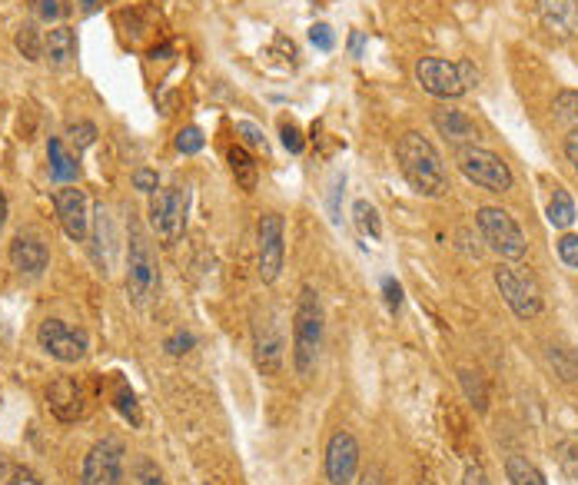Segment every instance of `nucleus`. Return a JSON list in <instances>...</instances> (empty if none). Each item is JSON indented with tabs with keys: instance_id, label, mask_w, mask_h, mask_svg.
<instances>
[{
	"instance_id": "nucleus-5",
	"label": "nucleus",
	"mask_w": 578,
	"mask_h": 485,
	"mask_svg": "<svg viewBox=\"0 0 578 485\" xmlns=\"http://www.w3.org/2000/svg\"><path fill=\"white\" fill-rule=\"evenodd\" d=\"M456 163H459V170L466 173V180H472L482 190H489V193L512 190V170L499 153L469 143V147L456 150Z\"/></svg>"
},
{
	"instance_id": "nucleus-45",
	"label": "nucleus",
	"mask_w": 578,
	"mask_h": 485,
	"mask_svg": "<svg viewBox=\"0 0 578 485\" xmlns=\"http://www.w3.org/2000/svg\"><path fill=\"white\" fill-rule=\"evenodd\" d=\"M349 50H353V54L359 57V54H363V34H359V30H356V34L353 37H349Z\"/></svg>"
},
{
	"instance_id": "nucleus-7",
	"label": "nucleus",
	"mask_w": 578,
	"mask_h": 485,
	"mask_svg": "<svg viewBox=\"0 0 578 485\" xmlns=\"http://www.w3.org/2000/svg\"><path fill=\"white\" fill-rule=\"evenodd\" d=\"M482 240L489 243V250H495L502 260H522L525 256V236L519 230V223L512 220L509 213L499 210V206H482L476 213Z\"/></svg>"
},
{
	"instance_id": "nucleus-46",
	"label": "nucleus",
	"mask_w": 578,
	"mask_h": 485,
	"mask_svg": "<svg viewBox=\"0 0 578 485\" xmlns=\"http://www.w3.org/2000/svg\"><path fill=\"white\" fill-rule=\"evenodd\" d=\"M359 485H383V479H379V472L373 469V472H366L363 482H359Z\"/></svg>"
},
{
	"instance_id": "nucleus-26",
	"label": "nucleus",
	"mask_w": 578,
	"mask_h": 485,
	"mask_svg": "<svg viewBox=\"0 0 578 485\" xmlns=\"http://www.w3.org/2000/svg\"><path fill=\"white\" fill-rule=\"evenodd\" d=\"M549 363L555 366V373H559L565 383H572V379H578V359L572 349L565 346H552L549 349Z\"/></svg>"
},
{
	"instance_id": "nucleus-1",
	"label": "nucleus",
	"mask_w": 578,
	"mask_h": 485,
	"mask_svg": "<svg viewBox=\"0 0 578 485\" xmlns=\"http://www.w3.org/2000/svg\"><path fill=\"white\" fill-rule=\"evenodd\" d=\"M396 160H399L402 177L409 180V187L416 193L432 196V200L449 193L446 163H442L439 150L432 147L426 137H419V133H402L396 143Z\"/></svg>"
},
{
	"instance_id": "nucleus-16",
	"label": "nucleus",
	"mask_w": 578,
	"mask_h": 485,
	"mask_svg": "<svg viewBox=\"0 0 578 485\" xmlns=\"http://www.w3.org/2000/svg\"><path fill=\"white\" fill-rule=\"evenodd\" d=\"M50 263L47 243L40 240L37 233H17L14 243H10V266L24 276H40Z\"/></svg>"
},
{
	"instance_id": "nucleus-11",
	"label": "nucleus",
	"mask_w": 578,
	"mask_h": 485,
	"mask_svg": "<svg viewBox=\"0 0 578 485\" xmlns=\"http://www.w3.org/2000/svg\"><path fill=\"white\" fill-rule=\"evenodd\" d=\"M253 346H256V363H260L263 373L276 376L283 369V326L276 309H266L263 316H256L253 323Z\"/></svg>"
},
{
	"instance_id": "nucleus-22",
	"label": "nucleus",
	"mask_w": 578,
	"mask_h": 485,
	"mask_svg": "<svg viewBox=\"0 0 578 485\" xmlns=\"http://www.w3.org/2000/svg\"><path fill=\"white\" fill-rule=\"evenodd\" d=\"M230 170H233V177L243 190H256V177H260V173H256V163L243 147L230 150Z\"/></svg>"
},
{
	"instance_id": "nucleus-15",
	"label": "nucleus",
	"mask_w": 578,
	"mask_h": 485,
	"mask_svg": "<svg viewBox=\"0 0 578 485\" xmlns=\"http://www.w3.org/2000/svg\"><path fill=\"white\" fill-rule=\"evenodd\" d=\"M54 206L60 216V226L70 240H84L87 226H90V213H87V193L77 187H60L54 193Z\"/></svg>"
},
{
	"instance_id": "nucleus-9",
	"label": "nucleus",
	"mask_w": 578,
	"mask_h": 485,
	"mask_svg": "<svg viewBox=\"0 0 578 485\" xmlns=\"http://www.w3.org/2000/svg\"><path fill=\"white\" fill-rule=\"evenodd\" d=\"M37 343L47 356L60 359V363H77V359L87 356V333L67 326L64 319H44L37 329Z\"/></svg>"
},
{
	"instance_id": "nucleus-14",
	"label": "nucleus",
	"mask_w": 578,
	"mask_h": 485,
	"mask_svg": "<svg viewBox=\"0 0 578 485\" xmlns=\"http://www.w3.org/2000/svg\"><path fill=\"white\" fill-rule=\"evenodd\" d=\"M47 406H50V412H54L60 422L84 419V412H87L84 386H80L77 379H70V376L54 379V383H50V389H47Z\"/></svg>"
},
{
	"instance_id": "nucleus-6",
	"label": "nucleus",
	"mask_w": 578,
	"mask_h": 485,
	"mask_svg": "<svg viewBox=\"0 0 578 485\" xmlns=\"http://www.w3.org/2000/svg\"><path fill=\"white\" fill-rule=\"evenodd\" d=\"M187 210H190V193L183 187H167L153 193L150 226L163 246H173L183 236V230H187Z\"/></svg>"
},
{
	"instance_id": "nucleus-8",
	"label": "nucleus",
	"mask_w": 578,
	"mask_h": 485,
	"mask_svg": "<svg viewBox=\"0 0 578 485\" xmlns=\"http://www.w3.org/2000/svg\"><path fill=\"white\" fill-rule=\"evenodd\" d=\"M495 286H499L502 299L509 303V309L519 319H535L542 313V296L539 286H535L529 276L512 270V266H495Z\"/></svg>"
},
{
	"instance_id": "nucleus-21",
	"label": "nucleus",
	"mask_w": 578,
	"mask_h": 485,
	"mask_svg": "<svg viewBox=\"0 0 578 485\" xmlns=\"http://www.w3.org/2000/svg\"><path fill=\"white\" fill-rule=\"evenodd\" d=\"M549 223L555 226V230H569V226L575 223V200L569 196V190L555 187L552 200H549Z\"/></svg>"
},
{
	"instance_id": "nucleus-47",
	"label": "nucleus",
	"mask_w": 578,
	"mask_h": 485,
	"mask_svg": "<svg viewBox=\"0 0 578 485\" xmlns=\"http://www.w3.org/2000/svg\"><path fill=\"white\" fill-rule=\"evenodd\" d=\"M4 223H7V196L0 193V226H4Z\"/></svg>"
},
{
	"instance_id": "nucleus-32",
	"label": "nucleus",
	"mask_w": 578,
	"mask_h": 485,
	"mask_svg": "<svg viewBox=\"0 0 578 485\" xmlns=\"http://www.w3.org/2000/svg\"><path fill=\"white\" fill-rule=\"evenodd\" d=\"M30 10H34V17L37 20H57V17H64V10L67 7H60V0H30Z\"/></svg>"
},
{
	"instance_id": "nucleus-34",
	"label": "nucleus",
	"mask_w": 578,
	"mask_h": 485,
	"mask_svg": "<svg viewBox=\"0 0 578 485\" xmlns=\"http://www.w3.org/2000/svg\"><path fill=\"white\" fill-rule=\"evenodd\" d=\"M309 40H313V47H319V50H333L336 47V37H333V27L329 24H313L309 27Z\"/></svg>"
},
{
	"instance_id": "nucleus-41",
	"label": "nucleus",
	"mask_w": 578,
	"mask_h": 485,
	"mask_svg": "<svg viewBox=\"0 0 578 485\" xmlns=\"http://www.w3.org/2000/svg\"><path fill=\"white\" fill-rule=\"evenodd\" d=\"M462 485H492V482H489V476H485L482 466H469L466 476H462Z\"/></svg>"
},
{
	"instance_id": "nucleus-2",
	"label": "nucleus",
	"mask_w": 578,
	"mask_h": 485,
	"mask_svg": "<svg viewBox=\"0 0 578 485\" xmlns=\"http://www.w3.org/2000/svg\"><path fill=\"white\" fill-rule=\"evenodd\" d=\"M319 349H323V303L313 286H303L293 313V363L299 376H309L316 369Z\"/></svg>"
},
{
	"instance_id": "nucleus-35",
	"label": "nucleus",
	"mask_w": 578,
	"mask_h": 485,
	"mask_svg": "<svg viewBox=\"0 0 578 485\" xmlns=\"http://www.w3.org/2000/svg\"><path fill=\"white\" fill-rule=\"evenodd\" d=\"M236 133H240V137L246 140V143H250V147H256V150H270V147H266V137H263V130L260 127H256V123H236Z\"/></svg>"
},
{
	"instance_id": "nucleus-10",
	"label": "nucleus",
	"mask_w": 578,
	"mask_h": 485,
	"mask_svg": "<svg viewBox=\"0 0 578 485\" xmlns=\"http://www.w3.org/2000/svg\"><path fill=\"white\" fill-rule=\"evenodd\" d=\"M123 479V442L120 439H100L87 452L80 485H120Z\"/></svg>"
},
{
	"instance_id": "nucleus-4",
	"label": "nucleus",
	"mask_w": 578,
	"mask_h": 485,
	"mask_svg": "<svg viewBox=\"0 0 578 485\" xmlns=\"http://www.w3.org/2000/svg\"><path fill=\"white\" fill-rule=\"evenodd\" d=\"M160 290V270L147 236L137 226L130 233V253H127V296L133 306H147Z\"/></svg>"
},
{
	"instance_id": "nucleus-24",
	"label": "nucleus",
	"mask_w": 578,
	"mask_h": 485,
	"mask_svg": "<svg viewBox=\"0 0 578 485\" xmlns=\"http://www.w3.org/2000/svg\"><path fill=\"white\" fill-rule=\"evenodd\" d=\"M353 220H356V230L363 233V236H369V240H383V223H379V213H376L373 203L356 200Z\"/></svg>"
},
{
	"instance_id": "nucleus-36",
	"label": "nucleus",
	"mask_w": 578,
	"mask_h": 485,
	"mask_svg": "<svg viewBox=\"0 0 578 485\" xmlns=\"http://www.w3.org/2000/svg\"><path fill=\"white\" fill-rule=\"evenodd\" d=\"M559 256L565 266H572V270H578V236L575 233H565L559 240Z\"/></svg>"
},
{
	"instance_id": "nucleus-44",
	"label": "nucleus",
	"mask_w": 578,
	"mask_h": 485,
	"mask_svg": "<svg viewBox=\"0 0 578 485\" xmlns=\"http://www.w3.org/2000/svg\"><path fill=\"white\" fill-rule=\"evenodd\" d=\"M140 485H167V482H163V476H160L157 469L143 466V472H140Z\"/></svg>"
},
{
	"instance_id": "nucleus-20",
	"label": "nucleus",
	"mask_w": 578,
	"mask_h": 485,
	"mask_svg": "<svg viewBox=\"0 0 578 485\" xmlns=\"http://www.w3.org/2000/svg\"><path fill=\"white\" fill-rule=\"evenodd\" d=\"M50 177H54L57 183H67V180H77V173H80V163L70 157V153L64 150V143L60 140H50Z\"/></svg>"
},
{
	"instance_id": "nucleus-25",
	"label": "nucleus",
	"mask_w": 578,
	"mask_h": 485,
	"mask_svg": "<svg viewBox=\"0 0 578 485\" xmlns=\"http://www.w3.org/2000/svg\"><path fill=\"white\" fill-rule=\"evenodd\" d=\"M113 406L127 422L133 426H140V406H137V396H133V389L123 383V379H113Z\"/></svg>"
},
{
	"instance_id": "nucleus-17",
	"label": "nucleus",
	"mask_w": 578,
	"mask_h": 485,
	"mask_svg": "<svg viewBox=\"0 0 578 485\" xmlns=\"http://www.w3.org/2000/svg\"><path fill=\"white\" fill-rule=\"evenodd\" d=\"M539 4L542 27L552 37L572 40L578 37V0H535Z\"/></svg>"
},
{
	"instance_id": "nucleus-28",
	"label": "nucleus",
	"mask_w": 578,
	"mask_h": 485,
	"mask_svg": "<svg viewBox=\"0 0 578 485\" xmlns=\"http://www.w3.org/2000/svg\"><path fill=\"white\" fill-rule=\"evenodd\" d=\"M459 379H462V389H466V396L472 399V406H476L479 412L489 409V396H485L482 379L476 373H469V369H459Z\"/></svg>"
},
{
	"instance_id": "nucleus-23",
	"label": "nucleus",
	"mask_w": 578,
	"mask_h": 485,
	"mask_svg": "<svg viewBox=\"0 0 578 485\" xmlns=\"http://www.w3.org/2000/svg\"><path fill=\"white\" fill-rule=\"evenodd\" d=\"M505 476H509L512 485H549L542 479V472L532 466L529 459L522 456H509L505 459Z\"/></svg>"
},
{
	"instance_id": "nucleus-48",
	"label": "nucleus",
	"mask_w": 578,
	"mask_h": 485,
	"mask_svg": "<svg viewBox=\"0 0 578 485\" xmlns=\"http://www.w3.org/2000/svg\"><path fill=\"white\" fill-rule=\"evenodd\" d=\"M80 4H84V7L90 10V7H97V0H80Z\"/></svg>"
},
{
	"instance_id": "nucleus-13",
	"label": "nucleus",
	"mask_w": 578,
	"mask_h": 485,
	"mask_svg": "<svg viewBox=\"0 0 578 485\" xmlns=\"http://www.w3.org/2000/svg\"><path fill=\"white\" fill-rule=\"evenodd\" d=\"M359 469V442L349 432H336L326 446V479L333 485H349Z\"/></svg>"
},
{
	"instance_id": "nucleus-18",
	"label": "nucleus",
	"mask_w": 578,
	"mask_h": 485,
	"mask_svg": "<svg viewBox=\"0 0 578 485\" xmlns=\"http://www.w3.org/2000/svg\"><path fill=\"white\" fill-rule=\"evenodd\" d=\"M432 123H436V130L442 137L449 140H479V127L476 120L469 117L466 110H456V107H436L432 110Z\"/></svg>"
},
{
	"instance_id": "nucleus-39",
	"label": "nucleus",
	"mask_w": 578,
	"mask_h": 485,
	"mask_svg": "<svg viewBox=\"0 0 578 485\" xmlns=\"http://www.w3.org/2000/svg\"><path fill=\"white\" fill-rule=\"evenodd\" d=\"M133 187L143 193H157V173L153 170H137L133 173Z\"/></svg>"
},
{
	"instance_id": "nucleus-30",
	"label": "nucleus",
	"mask_w": 578,
	"mask_h": 485,
	"mask_svg": "<svg viewBox=\"0 0 578 485\" xmlns=\"http://www.w3.org/2000/svg\"><path fill=\"white\" fill-rule=\"evenodd\" d=\"M67 137H70V143H74L77 150H87L90 143L97 140V127H94V123H87V120L84 123H70Z\"/></svg>"
},
{
	"instance_id": "nucleus-33",
	"label": "nucleus",
	"mask_w": 578,
	"mask_h": 485,
	"mask_svg": "<svg viewBox=\"0 0 578 485\" xmlns=\"http://www.w3.org/2000/svg\"><path fill=\"white\" fill-rule=\"evenodd\" d=\"M177 150L180 153H200L203 150V133L196 127H187L177 133Z\"/></svg>"
},
{
	"instance_id": "nucleus-12",
	"label": "nucleus",
	"mask_w": 578,
	"mask_h": 485,
	"mask_svg": "<svg viewBox=\"0 0 578 485\" xmlns=\"http://www.w3.org/2000/svg\"><path fill=\"white\" fill-rule=\"evenodd\" d=\"M283 216L280 213H263L260 216V280L276 283L283 270Z\"/></svg>"
},
{
	"instance_id": "nucleus-40",
	"label": "nucleus",
	"mask_w": 578,
	"mask_h": 485,
	"mask_svg": "<svg viewBox=\"0 0 578 485\" xmlns=\"http://www.w3.org/2000/svg\"><path fill=\"white\" fill-rule=\"evenodd\" d=\"M383 293H386L389 309H399V306H402V286H399L396 280H383Z\"/></svg>"
},
{
	"instance_id": "nucleus-3",
	"label": "nucleus",
	"mask_w": 578,
	"mask_h": 485,
	"mask_svg": "<svg viewBox=\"0 0 578 485\" xmlns=\"http://www.w3.org/2000/svg\"><path fill=\"white\" fill-rule=\"evenodd\" d=\"M416 80L426 94L439 100H456L479 84V70L472 60L449 64V60H439V57H422L416 64Z\"/></svg>"
},
{
	"instance_id": "nucleus-27",
	"label": "nucleus",
	"mask_w": 578,
	"mask_h": 485,
	"mask_svg": "<svg viewBox=\"0 0 578 485\" xmlns=\"http://www.w3.org/2000/svg\"><path fill=\"white\" fill-rule=\"evenodd\" d=\"M555 117L569 123L572 130H578V90H562L555 97Z\"/></svg>"
},
{
	"instance_id": "nucleus-31",
	"label": "nucleus",
	"mask_w": 578,
	"mask_h": 485,
	"mask_svg": "<svg viewBox=\"0 0 578 485\" xmlns=\"http://www.w3.org/2000/svg\"><path fill=\"white\" fill-rule=\"evenodd\" d=\"M0 485H44L30 469H20V466H4L0 472Z\"/></svg>"
},
{
	"instance_id": "nucleus-37",
	"label": "nucleus",
	"mask_w": 578,
	"mask_h": 485,
	"mask_svg": "<svg viewBox=\"0 0 578 485\" xmlns=\"http://www.w3.org/2000/svg\"><path fill=\"white\" fill-rule=\"evenodd\" d=\"M280 133H283V147H286L289 153H303L306 143H303V133H299L296 123H283Z\"/></svg>"
},
{
	"instance_id": "nucleus-43",
	"label": "nucleus",
	"mask_w": 578,
	"mask_h": 485,
	"mask_svg": "<svg viewBox=\"0 0 578 485\" xmlns=\"http://www.w3.org/2000/svg\"><path fill=\"white\" fill-rule=\"evenodd\" d=\"M565 157L572 160V167L578 170V130L569 133V140H565Z\"/></svg>"
},
{
	"instance_id": "nucleus-42",
	"label": "nucleus",
	"mask_w": 578,
	"mask_h": 485,
	"mask_svg": "<svg viewBox=\"0 0 578 485\" xmlns=\"http://www.w3.org/2000/svg\"><path fill=\"white\" fill-rule=\"evenodd\" d=\"M343 187H346V177H336V183H333V193H329V210H333V223H339V193H343Z\"/></svg>"
},
{
	"instance_id": "nucleus-38",
	"label": "nucleus",
	"mask_w": 578,
	"mask_h": 485,
	"mask_svg": "<svg viewBox=\"0 0 578 485\" xmlns=\"http://www.w3.org/2000/svg\"><path fill=\"white\" fill-rule=\"evenodd\" d=\"M193 343H196V339H193L190 333H177V336L167 339V353H170V356H183V353H190Z\"/></svg>"
},
{
	"instance_id": "nucleus-29",
	"label": "nucleus",
	"mask_w": 578,
	"mask_h": 485,
	"mask_svg": "<svg viewBox=\"0 0 578 485\" xmlns=\"http://www.w3.org/2000/svg\"><path fill=\"white\" fill-rule=\"evenodd\" d=\"M17 50L24 54L27 60H40V37H37V27L34 24H24L17 34Z\"/></svg>"
},
{
	"instance_id": "nucleus-19",
	"label": "nucleus",
	"mask_w": 578,
	"mask_h": 485,
	"mask_svg": "<svg viewBox=\"0 0 578 485\" xmlns=\"http://www.w3.org/2000/svg\"><path fill=\"white\" fill-rule=\"evenodd\" d=\"M44 54L54 67H67L77 57V34L70 27H54L44 40Z\"/></svg>"
}]
</instances>
